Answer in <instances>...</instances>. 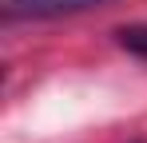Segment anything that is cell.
<instances>
[{
	"label": "cell",
	"mask_w": 147,
	"mask_h": 143,
	"mask_svg": "<svg viewBox=\"0 0 147 143\" xmlns=\"http://www.w3.org/2000/svg\"><path fill=\"white\" fill-rule=\"evenodd\" d=\"M24 12H40V16H56V12H80V8H92V4H103V0H8Z\"/></svg>",
	"instance_id": "cell-1"
},
{
	"label": "cell",
	"mask_w": 147,
	"mask_h": 143,
	"mask_svg": "<svg viewBox=\"0 0 147 143\" xmlns=\"http://www.w3.org/2000/svg\"><path fill=\"white\" fill-rule=\"evenodd\" d=\"M119 40L131 48V52H143V56H147V28H123Z\"/></svg>",
	"instance_id": "cell-2"
}]
</instances>
